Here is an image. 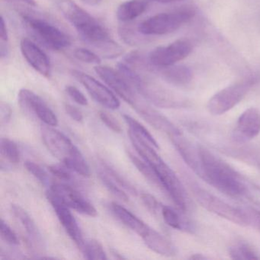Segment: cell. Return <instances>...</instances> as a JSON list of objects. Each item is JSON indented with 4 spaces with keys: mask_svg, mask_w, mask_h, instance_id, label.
Here are the masks:
<instances>
[{
    "mask_svg": "<svg viewBox=\"0 0 260 260\" xmlns=\"http://www.w3.org/2000/svg\"><path fill=\"white\" fill-rule=\"evenodd\" d=\"M156 2L162 3V4H172V3L179 2L183 0H155Z\"/></svg>",
    "mask_w": 260,
    "mask_h": 260,
    "instance_id": "obj_48",
    "label": "cell"
},
{
    "mask_svg": "<svg viewBox=\"0 0 260 260\" xmlns=\"http://www.w3.org/2000/svg\"><path fill=\"white\" fill-rule=\"evenodd\" d=\"M193 46L187 39H179L167 46L157 47L148 54V60L153 68L173 66L186 58Z\"/></svg>",
    "mask_w": 260,
    "mask_h": 260,
    "instance_id": "obj_11",
    "label": "cell"
},
{
    "mask_svg": "<svg viewBox=\"0 0 260 260\" xmlns=\"http://www.w3.org/2000/svg\"><path fill=\"white\" fill-rule=\"evenodd\" d=\"M85 258L87 259L106 260L108 257L103 246L95 240H89L85 242L83 249Z\"/></svg>",
    "mask_w": 260,
    "mask_h": 260,
    "instance_id": "obj_31",
    "label": "cell"
},
{
    "mask_svg": "<svg viewBox=\"0 0 260 260\" xmlns=\"http://www.w3.org/2000/svg\"><path fill=\"white\" fill-rule=\"evenodd\" d=\"M102 170L112 179L115 181L118 185L122 187L124 189L127 190L129 192L132 194H137V190L128 181L126 180L121 175H120L115 169L112 168L109 164H104V162H102Z\"/></svg>",
    "mask_w": 260,
    "mask_h": 260,
    "instance_id": "obj_33",
    "label": "cell"
},
{
    "mask_svg": "<svg viewBox=\"0 0 260 260\" xmlns=\"http://www.w3.org/2000/svg\"><path fill=\"white\" fill-rule=\"evenodd\" d=\"M47 199L54 208L59 221L66 231L67 234L71 237V240L75 243L77 247L83 250L85 241L83 240V234L79 226L77 220L71 211V208L63 204L52 191L48 190L46 193Z\"/></svg>",
    "mask_w": 260,
    "mask_h": 260,
    "instance_id": "obj_13",
    "label": "cell"
},
{
    "mask_svg": "<svg viewBox=\"0 0 260 260\" xmlns=\"http://www.w3.org/2000/svg\"><path fill=\"white\" fill-rule=\"evenodd\" d=\"M66 92L70 97L77 104L80 106H86L88 105V100L84 94L79 90L77 87L74 86H68L66 87Z\"/></svg>",
    "mask_w": 260,
    "mask_h": 260,
    "instance_id": "obj_42",
    "label": "cell"
},
{
    "mask_svg": "<svg viewBox=\"0 0 260 260\" xmlns=\"http://www.w3.org/2000/svg\"><path fill=\"white\" fill-rule=\"evenodd\" d=\"M0 54L3 58L7 57L9 54V34L7 23L4 20V16L0 19Z\"/></svg>",
    "mask_w": 260,
    "mask_h": 260,
    "instance_id": "obj_37",
    "label": "cell"
},
{
    "mask_svg": "<svg viewBox=\"0 0 260 260\" xmlns=\"http://www.w3.org/2000/svg\"><path fill=\"white\" fill-rule=\"evenodd\" d=\"M98 176L101 182H103V185L106 186V188L113 196L119 199L120 200L123 201V202H128V196H127V194L124 192V191H123L122 188L118 187L116 182L112 180L102 169L99 170Z\"/></svg>",
    "mask_w": 260,
    "mask_h": 260,
    "instance_id": "obj_32",
    "label": "cell"
},
{
    "mask_svg": "<svg viewBox=\"0 0 260 260\" xmlns=\"http://www.w3.org/2000/svg\"><path fill=\"white\" fill-rule=\"evenodd\" d=\"M83 2L84 3V4H87V5L95 7V6L100 4V3L101 2V0H83Z\"/></svg>",
    "mask_w": 260,
    "mask_h": 260,
    "instance_id": "obj_47",
    "label": "cell"
},
{
    "mask_svg": "<svg viewBox=\"0 0 260 260\" xmlns=\"http://www.w3.org/2000/svg\"><path fill=\"white\" fill-rule=\"evenodd\" d=\"M57 5L60 13L75 28L81 39L95 49L112 39L108 30L73 0H57Z\"/></svg>",
    "mask_w": 260,
    "mask_h": 260,
    "instance_id": "obj_4",
    "label": "cell"
},
{
    "mask_svg": "<svg viewBox=\"0 0 260 260\" xmlns=\"http://www.w3.org/2000/svg\"><path fill=\"white\" fill-rule=\"evenodd\" d=\"M64 109L65 111H66L67 114H68L73 120L77 121V122H81V121H83V115L80 109L70 104H65Z\"/></svg>",
    "mask_w": 260,
    "mask_h": 260,
    "instance_id": "obj_43",
    "label": "cell"
},
{
    "mask_svg": "<svg viewBox=\"0 0 260 260\" xmlns=\"http://www.w3.org/2000/svg\"><path fill=\"white\" fill-rule=\"evenodd\" d=\"M258 82L253 76L233 83L214 94L207 103V109L214 116L223 115L237 106Z\"/></svg>",
    "mask_w": 260,
    "mask_h": 260,
    "instance_id": "obj_7",
    "label": "cell"
},
{
    "mask_svg": "<svg viewBox=\"0 0 260 260\" xmlns=\"http://www.w3.org/2000/svg\"><path fill=\"white\" fill-rule=\"evenodd\" d=\"M260 134V111L251 107L240 115L233 131V139L244 144L255 139Z\"/></svg>",
    "mask_w": 260,
    "mask_h": 260,
    "instance_id": "obj_16",
    "label": "cell"
},
{
    "mask_svg": "<svg viewBox=\"0 0 260 260\" xmlns=\"http://www.w3.org/2000/svg\"><path fill=\"white\" fill-rule=\"evenodd\" d=\"M25 167L26 170L41 183L43 185L49 183V176H48V173L39 164H36L32 161L28 160L25 162Z\"/></svg>",
    "mask_w": 260,
    "mask_h": 260,
    "instance_id": "obj_35",
    "label": "cell"
},
{
    "mask_svg": "<svg viewBox=\"0 0 260 260\" xmlns=\"http://www.w3.org/2000/svg\"><path fill=\"white\" fill-rule=\"evenodd\" d=\"M148 103L149 102L145 100V102L141 103L140 106L135 109L148 124L156 130L164 132L169 137L181 132L180 129L178 128L170 119L153 109Z\"/></svg>",
    "mask_w": 260,
    "mask_h": 260,
    "instance_id": "obj_18",
    "label": "cell"
},
{
    "mask_svg": "<svg viewBox=\"0 0 260 260\" xmlns=\"http://www.w3.org/2000/svg\"><path fill=\"white\" fill-rule=\"evenodd\" d=\"M0 152L3 158L9 161L10 164H18L20 161V152L17 144L9 139L1 138L0 140Z\"/></svg>",
    "mask_w": 260,
    "mask_h": 260,
    "instance_id": "obj_30",
    "label": "cell"
},
{
    "mask_svg": "<svg viewBox=\"0 0 260 260\" xmlns=\"http://www.w3.org/2000/svg\"><path fill=\"white\" fill-rule=\"evenodd\" d=\"M42 141L48 151L63 166L83 177H89L90 169L78 148L62 132L51 126H42Z\"/></svg>",
    "mask_w": 260,
    "mask_h": 260,
    "instance_id": "obj_3",
    "label": "cell"
},
{
    "mask_svg": "<svg viewBox=\"0 0 260 260\" xmlns=\"http://www.w3.org/2000/svg\"><path fill=\"white\" fill-rule=\"evenodd\" d=\"M74 55L77 60L90 64L100 65L101 63V58L100 55L86 48H80L75 49Z\"/></svg>",
    "mask_w": 260,
    "mask_h": 260,
    "instance_id": "obj_34",
    "label": "cell"
},
{
    "mask_svg": "<svg viewBox=\"0 0 260 260\" xmlns=\"http://www.w3.org/2000/svg\"><path fill=\"white\" fill-rule=\"evenodd\" d=\"M11 211L16 220L22 225V228L26 233L28 244L31 246H42L43 244L42 234L31 216L22 207L18 205H11Z\"/></svg>",
    "mask_w": 260,
    "mask_h": 260,
    "instance_id": "obj_21",
    "label": "cell"
},
{
    "mask_svg": "<svg viewBox=\"0 0 260 260\" xmlns=\"http://www.w3.org/2000/svg\"><path fill=\"white\" fill-rule=\"evenodd\" d=\"M196 10L192 7L159 13L140 23L138 29L145 36L170 34L189 22L196 16Z\"/></svg>",
    "mask_w": 260,
    "mask_h": 260,
    "instance_id": "obj_6",
    "label": "cell"
},
{
    "mask_svg": "<svg viewBox=\"0 0 260 260\" xmlns=\"http://www.w3.org/2000/svg\"><path fill=\"white\" fill-rule=\"evenodd\" d=\"M190 189L196 202L209 212L239 226L251 225L250 217L247 209L234 206L196 184H191Z\"/></svg>",
    "mask_w": 260,
    "mask_h": 260,
    "instance_id": "obj_5",
    "label": "cell"
},
{
    "mask_svg": "<svg viewBox=\"0 0 260 260\" xmlns=\"http://www.w3.org/2000/svg\"><path fill=\"white\" fill-rule=\"evenodd\" d=\"M16 1H19V2L25 3V4H28V5L30 6H35L36 4H35L34 0H16Z\"/></svg>",
    "mask_w": 260,
    "mask_h": 260,
    "instance_id": "obj_50",
    "label": "cell"
},
{
    "mask_svg": "<svg viewBox=\"0 0 260 260\" xmlns=\"http://www.w3.org/2000/svg\"><path fill=\"white\" fill-rule=\"evenodd\" d=\"M71 74L79 83L86 88L89 95L97 103L112 110H115L119 108L120 102L115 94L94 77L77 70H73Z\"/></svg>",
    "mask_w": 260,
    "mask_h": 260,
    "instance_id": "obj_12",
    "label": "cell"
},
{
    "mask_svg": "<svg viewBox=\"0 0 260 260\" xmlns=\"http://www.w3.org/2000/svg\"><path fill=\"white\" fill-rule=\"evenodd\" d=\"M200 164L198 176L220 192L233 199L253 202L259 187L246 180L229 164L199 145Z\"/></svg>",
    "mask_w": 260,
    "mask_h": 260,
    "instance_id": "obj_1",
    "label": "cell"
},
{
    "mask_svg": "<svg viewBox=\"0 0 260 260\" xmlns=\"http://www.w3.org/2000/svg\"><path fill=\"white\" fill-rule=\"evenodd\" d=\"M247 211L250 217L251 225H253L260 231V211L253 209H247Z\"/></svg>",
    "mask_w": 260,
    "mask_h": 260,
    "instance_id": "obj_45",
    "label": "cell"
},
{
    "mask_svg": "<svg viewBox=\"0 0 260 260\" xmlns=\"http://www.w3.org/2000/svg\"><path fill=\"white\" fill-rule=\"evenodd\" d=\"M127 156H128L131 161H132V164L138 169V171H139L149 182L157 185V186L160 187L159 179H158L156 172L154 171L152 166H150V164L146 162L145 160L143 161L140 159L138 156L134 155L132 152H127Z\"/></svg>",
    "mask_w": 260,
    "mask_h": 260,
    "instance_id": "obj_29",
    "label": "cell"
},
{
    "mask_svg": "<svg viewBox=\"0 0 260 260\" xmlns=\"http://www.w3.org/2000/svg\"><path fill=\"white\" fill-rule=\"evenodd\" d=\"M121 72L140 95L155 106L162 109H180L189 107L191 105L189 100L185 97L164 87L130 67L124 66Z\"/></svg>",
    "mask_w": 260,
    "mask_h": 260,
    "instance_id": "obj_2",
    "label": "cell"
},
{
    "mask_svg": "<svg viewBox=\"0 0 260 260\" xmlns=\"http://www.w3.org/2000/svg\"><path fill=\"white\" fill-rule=\"evenodd\" d=\"M20 48L24 58L36 72L43 77H50L51 71L50 59L36 43L24 38L21 41Z\"/></svg>",
    "mask_w": 260,
    "mask_h": 260,
    "instance_id": "obj_17",
    "label": "cell"
},
{
    "mask_svg": "<svg viewBox=\"0 0 260 260\" xmlns=\"http://www.w3.org/2000/svg\"><path fill=\"white\" fill-rule=\"evenodd\" d=\"M172 86L179 88H188L194 80L192 71L184 65H173L166 68H154L153 72Z\"/></svg>",
    "mask_w": 260,
    "mask_h": 260,
    "instance_id": "obj_20",
    "label": "cell"
},
{
    "mask_svg": "<svg viewBox=\"0 0 260 260\" xmlns=\"http://www.w3.org/2000/svg\"><path fill=\"white\" fill-rule=\"evenodd\" d=\"M22 21L27 30L48 48L60 51L71 46V37L48 21L30 14L22 15Z\"/></svg>",
    "mask_w": 260,
    "mask_h": 260,
    "instance_id": "obj_8",
    "label": "cell"
},
{
    "mask_svg": "<svg viewBox=\"0 0 260 260\" xmlns=\"http://www.w3.org/2000/svg\"><path fill=\"white\" fill-rule=\"evenodd\" d=\"M141 200L145 205L146 208L152 213L157 214L158 211H160L162 205L159 203L156 198L148 193H144L141 194Z\"/></svg>",
    "mask_w": 260,
    "mask_h": 260,
    "instance_id": "obj_41",
    "label": "cell"
},
{
    "mask_svg": "<svg viewBox=\"0 0 260 260\" xmlns=\"http://www.w3.org/2000/svg\"><path fill=\"white\" fill-rule=\"evenodd\" d=\"M0 234H1V237L4 241L7 242L9 244L18 245L19 243V240L18 238L17 235L16 233L14 232L13 230L9 226L8 223L2 219L1 220V224H0Z\"/></svg>",
    "mask_w": 260,
    "mask_h": 260,
    "instance_id": "obj_38",
    "label": "cell"
},
{
    "mask_svg": "<svg viewBox=\"0 0 260 260\" xmlns=\"http://www.w3.org/2000/svg\"><path fill=\"white\" fill-rule=\"evenodd\" d=\"M185 164L197 174L200 164L199 145H194L182 132L169 137Z\"/></svg>",
    "mask_w": 260,
    "mask_h": 260,
    "instance_id": "obj_19",
    "label": "cell"
},
{
    "mask_svg": "<svg viewBox=\"0 0 260 260\" xmlns=\"http://www.w3.org/2000/svg\"><path fill=\"white\" fill-rule=\"evenodd\" d=\"M206 258H208L205 255H204L203 254L201 253L193 254V255L189 257V259L204 260L206 259Z\"/></svg>",
    "mask_w": 260,
    "mask_h": 260,
    "instance_id": "obj_46",
    "label": "cell"
},
{
    "mask_svg": "<svg viewBox=\"0 0 260 260\" xmlns=\"http://www.w3.org/2000/svg\"><path fill=\"white\" fill-rule=\"evenodd\" d=\"M12 109L10 105L4 102H1L0 104V118H1V123L2 124H7L11 119Z\"/></svg>",
    "mask_w": 260,
    "mask_h": 260,
    "instance_id": "obj_44",
    "label": "cell"
},
{
    "mask_svg": "<svg viewBox=\"0 0 260 260\" xmlns=\"http://www.w3.org/2000/svg\"><path fill=\"white\" fill-rule=\"evenodd\" d=\"M111 209L115 214V217L127 228H130L134 232L138 234L140 237L144 235L150 226L146 224L143 220L138 218L133 213L126 209L124 207L115 202H112L111 205Z\"/></svg>",
    "mask_w": 260,
    "mask_h": 260,
    "instance_id": "obj_23",
    "label": "cell"
},
{
    "mask_svg": "<svg viewBox=\"0 0 260 260\" xmlns=\"http://www.w3.org/2000/svg\"><path fill=\"white\" fill-rule=\"evenodd\" d=\"M149 6V0H127L118 7L117 19L122 22L135 20L147 11Z\"/></svg>",
    "mask_w": 260,
    "mask_h": 260,
    "instance_id": "obj_24",
    "label": "cell"
},
{
    "mask_svg": "<svg viewBox=\"0 0 260 260\" xmlns=\"http://www.w3.org/2000/svg\"><path fill=\"white\" fill-rule=\"evenodd\" d=\"M258 167H259V169H260V162H259V164H258Z\"/></svg>",
    "mask_w": 260,
    "mask_h": 260,
    "instance_id": "obj_51",
    "label": "cell"
},
{
    "mask_svg": "<svg viewBox=\"0 0 260 260\" xmlns=\"http://www.w3.org/2000/svg\"><path fill=\"white\" fill-rule=\"evenodd\" d=\"M19 103L25 112L36 115L45 124L55 127L58 124L57 115L39 95L29 89H22L19 92Z\"/></svg>",
    "mask_w": 260,
    "mask_h": 260,
    "instance_id": "obj_14",
    "label": "cell"
},
{
    "mask_svg": "<svg viewBox=\"0 0 260 260\" xmlns=\"http://www.w3.org/2000/svg\"><path fill=\"white\" fill-rule=\"evenodd\" d=\"M95 71L99 77L131 106L135 108L144 100L130 81L118 70L97 65Z\"/></svg>",
    "mask_w": 260,
    "mask_h": 260,
    "instance_id": "obj_9",
    "label": "cell"
},
{
    "mask_svg": "<svg viewBox=\"0 0 260 260\" xmlns=\"http://www.w3.org/2000/svg\"><path fill=\"white\" fill-rule=\"evenodd\" d=\"M128 135L131 142L133 144L134 147L138 152V154L142 157L144 160L151 166L155 165L162 160V158L158 155L153 146L135 136L131 132H128Z\"/></svg>",
    "mask_w": 260,
    "mask_h": 260,
    "instance_id": "obj_26",
    "label": "cell"
},
{
    "mask_svg": "<svg viewBox=\"0 0 260 260\" xmlns=\"http://www.w3.org/2000/svg\"><path fill=\"white\" fill-rule=\"evenodd\" d=\"M99 116L101 121L106 124V127H109L110 130L115 133H121V130H122L121 125L112 115H109L107 112L101 111L99 114Z\"/></svg>",
    "mask_w": 260,
    "mask_h": 260,
    "instance_id": "obj_39",
    "label": "cell"
},
{
    "mask_svg": "<svg viewBox=\"0 0 260 260\" xmlns=\"http://www.w3.org/2000/svg\"><path fill=\"white\" fill-rule=\"evenodd\" d=\"M112 255H113L115 258H118V259H122V258H124V257H123L121 254L118 253V252H117L116 250H115V249H114V250H112Z\"/></svg>",
    "mask_w": 260,
    "mask_h": 260,
    "instance_id": "obj_49",
    "label": "cell"
},
{
    "mask_svg": "<svg viewBox=\"0 0 260 260\" xmlns=\"http://www.w3.org/2000/svg\"><path fill=\"white\" fill-rule=\"evenodd\" d=\"M48 168L50 173L53 176H55V177L60 179V180L68 182V181H71L72 179V176H71V173H70V170H71L67 168L65 166L60 167V166L58 165H51L48 166Z\"/></svg>",
    "mask_w": 260,
    "mask_h": 260,
    "instance_id": "obj_40",
    "label": "cell"
},
{
    "mask_svg": "<svg viewBox=\"0 0 260 260\" xmlns=\"http://www.w3.org/2000/svg\"><path fill=\"white\" fill-rule=\"evenodd\" d=\"M119 35L121 39L129 45H135L141 43L143 41V38H141L139 35H142L138 28L136 30L128 27H121L119 28Z\"/></svg>",
    "mask_w": 260,
    "mask_h": 260,
    "instance_id": "obj_36",
    "label": "cell"
},
{
    "mask_svg": "<svg viewBox=\"0 0 260 260\" xmlns=\"http://www.w3.org/2000/svg\"><path fill=\"white\" fill-rule=\"evenodd\" d=\"M141 237L145 244L153 252L165 256L176 255V248L174 244L165 236L150 226Z\"/></svg>",
    "mask_w": 260,
    "mask_h": 260,
    "instance_id": "obj_22",
    "label": "cell"
},
{
    "mask_svg": "<svg viewBox=\"0 0 260 260\" xmlns=\"http://www.w3.org/2000/svg\"><path fill=\"white\" fill-rule=\"evenodd\" d=\"M49 190L71 209L89 217L97 215L95 207L73 187L67 184L54 183L50 185Z\"/></svg>",
    "mask_w": 260,
    "mask_h": 260,
    "instance_id": "obj_15",
    "label": "cell"
},
{
    "mask_svg": "<svg viewBox=\"0 0 260 260\" xmlns=\"http://www.w3.org/2000/svg\"><path fill=\"white\" fill-rule=\"evenodd\" d=\"M230 257L237 260H258L260 255L249 243L237 241L231 245L228 249Z\"/></svg>",
    "mask_w": 260,
    "mask_h": 260,
    "instance_id": "obj_27",
    "label": "cell"
},
{
    "mask_svg": "<svg viewBox=\"0 0 260 260\" xmlns=\"http://www.w3.org/2000/svg\"><path fill=\"white\" fill-rule=\"evenodd\" d=\"M162 219L170 228L178 231L192 232L193 228L191 223L185 220L178 211L167 205H162L160 210Z\"/></svg>",
    "mask_w": 260,
    "mask_h": 260,
    "instance_id": "obj_25",
    "label": "cell"
},
{
    "mask_svg": "<svg viewBox=\"0 0 260 260\" xmlns=\"http://www.w3.org/2000/svg\"><path fill=\"white\" fill-rule=\"evenodd\" d=\"M152 167L159 179L160 188L169 194L179 211L182 212L186 211L188 208V196L183 185L174 171L162 159L158 164L152 166Z\"/></svg>",
    "mask_w": 260,
    "mask_h": 260,
    "instance_id": "obj_10",
    "label": "cell"
},
{
    "mask_svg": "<svg viewBox=\"0 0 260 260\" xmlns=\"http://www.w3.org/2000/svg\"><path fill=\"white\" fill-rule=\"evenodd\" d=\"M123 118L128 125L129 132L133 134L138 138H141L143 141L148 143L149 144L153 146L155 149L159 148V144L156 142V140L152 136L151 134L148 132V130L144 126H143L141 123L138 122L137 120L134 119L132 117L128 115H123Z\"/></svg>",
    "mask_w": 260,
    "mask_h": 260,
    "instance_id": "obj_28",
    "label": "cell"
}]
</instances>
